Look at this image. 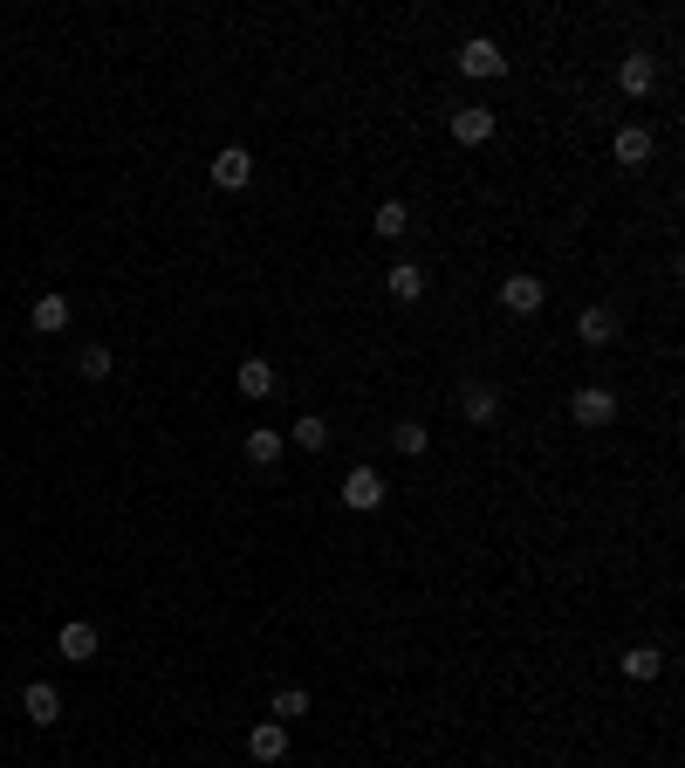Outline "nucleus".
<instances>
[{"label":"nucleus","instance_id":"obj_1","mask_svg":"<svg viewBox=\"0 0 685 768\" xmlns=\"http://www.w3.org/2000/svg\"><path fill=\"white\" fill-rule=\"evenodd\" d=\"M460 412H466V426H501V385H487V378H466L460 385Z\"/></svg>","mask_w":685,"mask_h":768},{"label":"nucleus","instance_id":"obj_2","mask_svg":"<svg viewBox=\"0 0 685 768\" xmlns=\"http://www.w3.org/2000/svg\"><path fill=\"white\" fill-rule=\"evenodd\" d=\"M384 495H391V488H384V473H377V467H350V473H343V508L377 515V508H384Z\"/></svg>","mask_w":685,"mask_h":768},{"label":"nucleus","instance_id":"obj_3","mask_svg":"<svg viewBox=\"0 0 685 768\" xmlns=\"http://www.w3.org/2000/svg\"><path fill=\"white\" fill-rule=\"evenodd\" d=\"M542 302H548V281L542 275H507L501 281V309L507 316H542Z\"/></svg>","mask_w":685,"mask_h":768},{"label":"nucleus","instance_id":"obj_4","mask_svg":"<svg viewBox=\"0 0 685 768\" xmlns=\"http://www.w3.org/2000/svg\"><path fill=\"white\" fill-rule=\"evenodd\" d=\"M570 419L590 426V432H596V426H611V419H617V391H611V385H583V391L570 398Z\"/></svg>","mask_w":685,"mask_h":768},{"label":"nucleus","instance_id":"obj_5","mask_svg":"<svg viewBox=\"0 0 685 768\" xmlns=\"http://www.w3.org/2000/svg\"><path fill=\"white\" fill-rule=\"evenodd\" d=\"M460 76H480V83H494V76H507V56L487 42V34H466V42H460Z\"/></svg>","mask_w":685,"mask_h":768},{"label":"nucleus","instance_id":"obj_6","mask_svg":"<svg viewBox=\"0 0 685 768\" xmlns=\"http://www.w3.org/2000/svg\"><path fill=\"white\" fill-rule=\"evenodd\" d=\"M213 186L220 192H240V186H254V151L248 144H226V151H213Z\"/></svg>","mask_w":685,"mask_h":768},{"label":"nucleus","instance_id":"obj_7","mask_svg":"<svg viewBox=\"0 0 685 768\" xmlns=\"http://www.w3.org/2000/svg\"><path fill=\"white\" fill-rule=\"evenodd\" d=\"M617 330H624L617 309H603V302L576 316V343H583V350H611V343H617Z\"/></svg>","mask_w":685,"mask_h":768},{"label":"nucleus","instance_id":"obj_8","mask_svg":"<svg viewBox=\"0 0 685 768\" xmlns=\"http://www.w3.org/2000/svg\"><path fill=\"white\" fill-rule=\"evenodd\" d=\"M21 714H28L34 727H56V720H62V694H56L49 679H28V686H21Z\"/></svg>","mask_w":685,"mask_h":768},{"label":"nucleus","instance_id":"obj_9","mask_svg":"<svg viewBox=\"0 0 685 768\" xmlns=\"http://www.w3.org/2000/svg\"><path fill=\"white\" fill-rule=\"evenodd\" d=\"M446 124H453V138H460V144H487L501 117H494V110H480V103H460V110L446 117Z\"/></svg>","mask_w":685,"mask_h":768},{"label":"nucleus","instance_id":"obj_10","mask_svg":"<svg viewBox=\"0 0 685 768\" xmlns=\"http://www.w3.org/2000/svg\"><path fill=\"white\" fill-rule=\"evenodd\" d=\"M617 83H624V97H652L658 90V56H624V69H617Z\"/></svg>","mask_w":685,"mask_h":768},{"label":"nucleus","instance_id":"obj_11","mask_svg":"<svg viewBox=\"0 0 685 768\" xmlns=\"http://www.w3.org/2000/svg\"><path fill=\"white\" fill-rule=\"evenodd\" d=\"M233 391H240V398H274V391H281V385H274V363H268V357H248V363L233 371Z\"/></svg>","mask_w":685,"mask_h":768},{"label":"nucleus","instance_id":"obj_12","mask_svg":"<svg viewBox=\"0 0 685 768\" xmlns=\"http://www.w3.org/2000/svg\"><path fill=\"white\" fill-rule=\"evenodd\" d=\"M248 755L254 761H281V755H289V727H281V720H254L248 727Z\"/></svg>","mask_w":685,"mask_h":768},{"label":"nucleus","instance_id":"obj_13","mask_svg":"<svg viewBox=\"0 0 685 768\" xmlns=\"http://www.w3.org/2000/svg\"><path fill=\"white\" fill-rule=\"evenodd\" d=\"M384 289H391L397 302H419V296H425V268H419V261H391V268H384Z\"/></svg>","mask_w":685,"mask_h":768},{"label":"nucleus","instance_id":"obj_14","mask_svg":"<svg viewBox=\"0 0 685 768\" xmlns=\"http://www.w3.org/2000/svg\"><path fill=\"white\" fill-rule=\"evenodd\" d=\"M281 447H289V432H274V426H254L248 439H240V453H248L254 467H274V460H281Z\"/></svg>","mask_w":685,"mask_h":768},{"label":"nucleus","instance_id":"obj_15","mask_svg":"<svg viewBox=\"0 0 685 768\" xmlns=\"http://www.w3.org/2000/svg\"><path fill=\"white\" fill-rule=\"evenodd\" d=\"M371 233L377 240H405L412 233V207H405V199H384V207L371 213Z\"/></svg>","mask_w":685,"mask_h":768},{"label":"nucleus","instance_id":"obj_16","mask_svg":"<svg viewBox=\"0 0 685 768\" xmlns=\"http://www.w3.org/2000/svg\"><path fill=\"white\" fill-rule=\"evenodd\" d=\"M62 659H75V666H90L97 659V625H83V618H75V625H62Z\"/></svg>","mask_w":685,"mask_h":768},{"label":"nucleus","instance_id":"obj_17","mask_svg":"<svg viewBox=\"0 0 685 768\" xmlns=\"http://www.w3.org/2000/svg\"><path fill=\"white\" fill-rule=\"evenodd\" d=\"M289 447H302V453H330V419H322V412H302L295 432H289Z\"/></svg>","mask_w":685,"mask_h":768},{"label":"nucleus","instance_id":"obj_18","mask_svg":"<svg viewBox=\"0 0 685 768\" xmlns=\"http://www.w3.org/2000/svg\"><path fill=\"white\" fill-rule=\"evenodd\" d=\"M611 151H617V166H652V131H644V124H624Z\"/></svg>","mask_w":685,"mask_h":768},{"label":"nucleus","instance_id":"obj_19","mask_svg":"<svg viewBox=\"0 0 685 768\" xmlns=\"http://www.w3.org/2000/svg\"><path fill=\"white\" fill-rule=\"evenodd\" d=\"M28 322H34V330H42V337L69 330V296H56V289H49V296H34V316H28Z\"/></svg>","mask_w":685,"mask_h":768},{"label":"nucleus","instance_id":"obj_20","mask_svg":"<svg viewBox=\"0 0 685 768\" xmlns=\"http://www.w3.org/2000/svg\"><path fill=\"white\" fill-rule=\"evenodd\" d=\"M617 666H624V679H658V672H665V652H658V645H631Z\"/></svg>","mask_w":685,"mask_h":768},{"label":"nucleus","instance_id":"obj_21","mask_svg":"<svg viewBox=\"0 0 685 768\" xmlns=\"http://www.w3.org/2000/svg\"><path fill=\"white\" fill-rule=\"evenodd\" d=\"M391 447H397V453H405V460H425V447H432V432H425L419 419H397V426H391Z\"/></svg>","mask_w":685,"mask_h":768},{"label":"nucleus","instance_id":"obj_22","mask_svg":"<svg viewBox=\"0 0 685 768\" xmlns=\"http://www.w3.org/2000/svg\"><path fill=\"white\" fill-rule=\"evenodd\" d=\"M309 714V694H302V686H281V694L268 700V720H281V727H295Z\"/></svg>","mask_w":685,"mask_h":768},{"label":"nucleus","instance_id":"obj_23","mask_svg":"<svg viewBox=\"0 0 685 768\" xmlns=\"http://www.w3.org/2000/svg\"><path fill=\"white\" fill-rule=\"evenodd\" d=\"M75 371H83V378H110V371H117L110 343H83V357H75Z\"/></svg>","mask_w":685,"mask_h":768}]
</instances>
